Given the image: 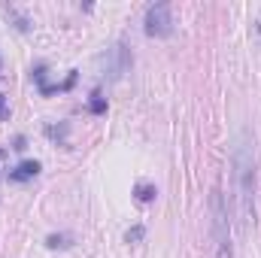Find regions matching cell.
Here are the masks:
<instances>
[{
  "instance_id": "obj_1",
  "label": "cell",
  "mask_w": 261,
  "mask_h": 258,
  "mask_svg": "<svg viewBox=\"0 0 261 258\" xmlns=\"http://www.w3.org/2000/svg\"><path fill=\"white\" fill-rule=\"evenodd\" d=\"M234 179H237V203H240V222L249 228L255 222V155L249 146V137L240 134L234 149Z\"/></svg>"
},
{
  "instance_id": "obj_2",
  "label": "cell",
  "mask_w": 261,
  "mask_h": 258,
  "mask_svg": "<svg viewBox=\"0 0 261 258\" xmlns=\"http://www.w3.org/2000/svg\"><path fill=\"white\" fill-rule=\"evenodd\" d=\"M146 34L149 37H167L173 31V6L170 3H155L146 9Z\"/></svg>"
},
{
  "instance_id": "obj_3",
  "label": "cell",
  "mask_w": 261,
  "mask_h": 258,
  "mask_svg": "<svg viewBox=\"0 0 261 258\" xmlns=\"http://www.w3.org/2000/svg\"><path fill=\"white\" fill-rule=\"evenodd\" d=\"M110 61H113V64H110V76H113V79H119V76H122V73H125V70L130 67L128 49H125V46L119 43V46H116V49L110 52Z\"/></svg>"
},
{
  "instance_id": "obj_4",
  "label": "cell",
  "mask_w": 261,
  "mask_h": 258,
  "mask_svg": "<svg viewBox=\"0 0 261 258\" xmlns=\"http://www.w3.org/2000/svg\"><path fill=\"white\" fill-rule=\"evenodd\" d=\"M37 173H40V164H37V161H24V164H18V167L9 173V179H12V183H24V179H34Z\"/></svg>"
},
{
  "instance_id": "obj_5",
  "label": "cell",
  "mask_w": 261,
  "mask_h": 258,
  "mask_svg": "<svg viewBox=\"0 0 261 258\" xmlns=\"http://www.w3.org/2000/svg\"><path fill=\"white\" fill-rule=\"evenodd\" d=\"M155 194H158L155 186H149V183H140V186H137V200H140V203H149Z\"/></svg>"
},
{
  "instance_id": "obj_6",
  "label": "cell",
  "mask_w": 261,
  "mask_h": 258,
  "mask_svg": "<svg viewBox=\"0 0 261 258\" xmlns=\"http://www.w3.org/2000/svg\"><path fill=\"white\" fill-rule=\"evenodd\" d=\"M125 240H128V243H137V240H143V228L137 225L134 231H128V234H125Z\"/></svg>"
},
{
  "instance_id": "obj_7",
  "label": "cell",
  "mask_w": 261,
  "mask_h": 258,
  "mask_svg": "<svg viewBox=\"0 0 261 258\" xmlns=\"http://www.w3.org/2000/svg\"><path fill=\"white\" fill-rule=\"evenodd\" d=\"M6 116H9V110L3 107V94H0V119H6Z\"/></svg>"
}]
</instances>
